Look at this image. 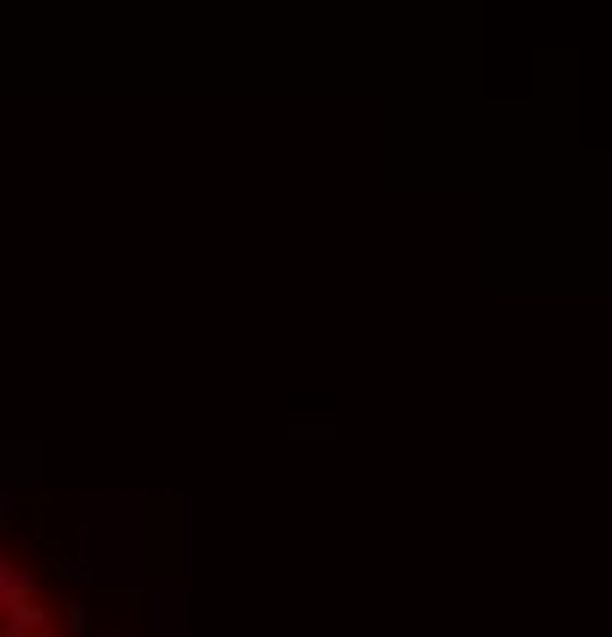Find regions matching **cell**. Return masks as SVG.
Listing matches in <instances>:
<instances>
[{
    "instance_id": "6da1fadb",
    "label": "cell",
    "mask_w": 612,
    "mask_h": 637,
    "mask_svg": "<svg viewBox=\"0 0 612 637\" xmlns=\"http://www.w3.org/2000/svg\"><path fill=\"white\" fill-rule=\"evenodd\" d=\"M0 509H7V503H0Z\"/></svg>"
}]
</instances>
